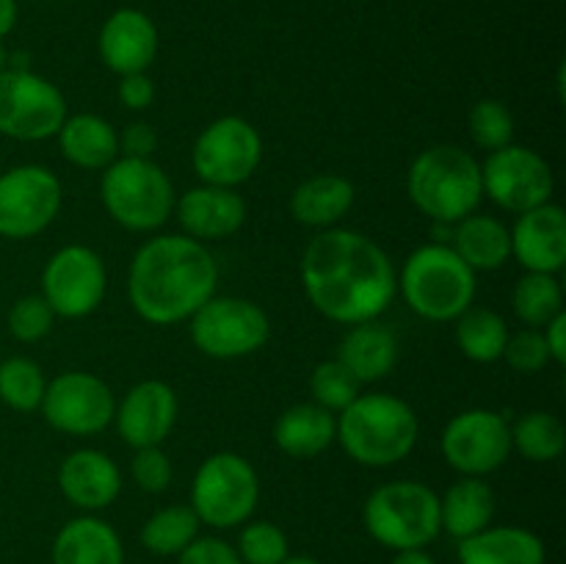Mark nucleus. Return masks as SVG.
Returning <instances> with one entry per match:
<instances>
[{"mask_svg": "<svg viewBox=\"0 0 566 564\" xmlns=\"http://www.w3.org/2000/svg\"><path fill=\"white\" fill-rule=\"evenodd\" d=\"M97 50L103 64L116 75L147 72L158 55V28L142 9H116L99 28Z\"/></svg>", "mask_w": 566, "mask_h": 564, "instance_id": "obj_18", "label": "nucleus"}, {"mask_svg": "<svg viewBox=\"0 0 566 564\" xmlns=\"http://www.w3.org/2000/svg\"><path fill=\"white\" fill-rule=\"evenodd\" d=\"M188 321L193 346L213 359L249 357L271 337L265 310L241 296H210Z\"/></svg>", "mask_w": 566, "mask_h": 564, "instance_id": "obj_9", "label": "nucleus"}, {"mask_svg": "<svg viewBox=\"0 0 566 564\" xmlns=\"http://www.w3.org/2000/svg\"><path fill=\"white\" fill-rule=\"evenodd\" d=\"M119 100L130 111H147L155 103V83L147 72L119 77Z\"/></svg>", "mask_w": 566, "mask_h": 564, "instance_id": "obj_43", "label": "nucleus"}, {"mask_svg": "<svg viewBox=\"0 0 566 564\" xmlns=\"http://www.w3.org/2000/svg\"><path fill=\"white\" fill-rule=\"evenodd\" d=\"M451 249L473 271H495L512 258V232L495 216L470 213L453 224Z\"/></svg>", "mask_w": 566, "mask_h": 564, "instance_id": "obj_29", "label": "nucleus"}, {"mask_svg": "<svg viewBox=\"0 0 566 564\" xmlns=\"http://www.w3.org/2000/svg\"><path fill=\"white\" fill-rule=\"evenodd\" d=\"M512 258L525 271L558 274L566 265V213L562 205L545 202L520 213L512 230Z\"/></svg>", "mask_w": 566, "mask_h": 564, "instance_id": "obj_19", "label": "nucleus"}, {"mask_svg": "<svg viewBox=\"0 0 566 564\" xmlns=\"http://www.w3.org/2000/svg\"><path fill=\"white\" fill-rule=\"evenodd\" d=\"M53 564H125V545L111 523L81 514L55 534Z\"/></svg>", "mask_w": 566, "mask_h": 564, "instance_id": "obj_22", "label": "nucleus"}, {"mask_svg": "<svg viewBox=\"0 0 566 564\" xmlns=\"http://www.w3.org/2000/svg\"><path fill=\"white\" fill-rule=\"evenodd\" d=\"M481 188L497 208L520 216L551 202L556 177L536 149L509 144L481 164Z\"/></svg>", "mask_w": 566, "mask_h": 564, "instance_id": "obj_13", "label": "nucleus"}, {"mask_svg": "<svg viewBox=\"0 0 566 564\" xmlns=\"http://www.w3.org/2000/svg\"><path fill=\"white\" fill-rule=\"evenodd\" d=\"M459 564H545V542L520 525H486L459 540Z\"/></svg>", "mask_w": 566, "mask_h": 564, "instance_id": "obj_23", "label": "nucleus"}, {"mask_svg": "<svg viewBox=\"0 0 566 564\" xmlns=\"http://www.w3.org/2000/svg\"><path fill=\"white\" fill-rule=\"evenodd\" d=\"M354 205L352 180L340 175H315L291 194V216L304 227L329 230Z\"/></svg>", "mask_w": 566, "mask_h": 564, "instance_id": "obj_27", "label": "nucleus"}, {"mask_svg": "<svg viewBox=\"0 0 566 564\" xmlns=\"http://www.w3.org/2000/svg\"><path fill=\"white\" fill-rule=\"evenodd\" d=\"M407 194L415 208L437 224H457L479 210L481 164L462 147L437 144L412 160L407 175Z\"/></svg>", "mask_w": 566, "mask_h": 564, "instance_id": "obj_4", "label": "nucleus"}, {"mask_svg": "<svg viewBox=\"0 0 566 564\" xmlns=\"http://www.w3.org/2000/svg\"><path fill=\"white\" fill-rule=\"evenodd\" d=\"M55 313L44 296H22L9 310V332L22 343H36L53 330Z\"/></svg>", "mask_w": 566, "mask_h": 564, "instance_id": "obj_38", "label": "nucleus"}, {"mask_svg": "<svg viewBox=\"0 0 566 564\" xmlns=\"http://www.w3.org/2000/svg\"><path fill=\"white\" fill-rule=\"evenodd\" d=\"M243 564H282L291 556V545L280 525L271 520H247L235 545Z\"/></svg>", "mask_w": 566, "mask_h": 564, "instance_id": "obj_36", "label": "nucleus"}, {"mask_svg": "<svg viewBox=\"0 0 566 564\" xmlns=\"http://www.w3.org/2000/svg\"><path fill=\"white\" fill-rule=\"evenodd\" d=\"M177 564H243L235 545L221 536H197L186 551L177 556Z\"/></svg>", "mask_w": 566, "mask_h": 564, "instance_id": "obj_41", "label": "nucleus"}, {"mask_svg": "<svg viewBox=\"0 0 566 564\" xmlns=\"http://www.w3.org/2000/svg\"><path fill=\"white\" fill-rule=\"evenodd\" d=\"M260 501L258 470L241 453H210L191 484V509L199 523L227 531L252 520Z\"/></svg>", "mask_w": 566, "mask_h": 564, "instance_id": "obj_8", "label": "nucleus"}, {"mask_svg": "<svg viewBox=\"0 0 566 564\" xmlns=\"http://www.w3.org/2000/svg\"><path fill=\"white\" fill-rule=\"evenodd\" d=\"M282 564H321V562L313 556H287Z\"/></svg>", "mask_w": 566, "mask_h": 564, "instance_id": "obj_47", "label": "nucleus"}, {"mask_svg": "<svg viewBox=\"0 0 566 564\" xmlns=\"http://www.w3.org/2000/svg\"><path fill=\"white\" fill-rule=\"evenodd\" d=\"M108 293V271L92 247L70 243L48 260L42 271V296L61 318H86Z\"/></svg>", "mask_w": 566, "mask_h": 564, "instance_id": "obj_14", "label": "nucleus"}, {"mask_svg": "<svg viewBox=\"0 0 566 564\" xmlns=\"http://www.w3.org/2000/svg\"><path fill=\"white\" fill-rule=\"evenodd\" d=\"M177 221L193 241H224L247 221V202L235 188L197 186L175 202Z\"/></svg>", "mask_w": 566, "mask_h": 564, "instance_id": "obj_20", "label": "nucleus"}, {"mask_svg": "<svg viewBox=\"0 0 566 564\" xmlns=\"http://www.w3.org/2000/svg\"><path fill=\"white\" fill-rule=\"evenodd\" d=\"M512 453V426L495 409H464L442 431V457L462 476L495 473Z\"/></svg>", "mask_w": 566, "mask_h": 564, "instance_id": "obj_16", "label": "nucleus"}, {"mask_svg": "<svg viewBox=\"0 0 566 564\" xmlns=\"http://www.w3.org/2000/svg\"><path fill=\"white\" fill-rule=\"evenodd\" d=\"M475 271L446 243L415 249L398 276V291L426 321H457L475 302Z\"/></svg>", "mask_w": 566, "mask_h": 564, "instance_id": "obj_5", "label": "nucleus"}, {"mask_svg": "<svg viewBox=\"0 0 566 564\" xmlns=\"http://www.w3.org/2000/svg\"><path fill=\"white\" fill-rule=\"evenodd\" d=\"M199 518L191 506H164L144 523L142 545L155 556H180L199 536Z\"/></svg>", "mask_w": 566, "mask_h": 564, "instance_id": "obj_31", "label": "nucleus"}, {"mask_svg": "<svg viewBox=\"0 0 566 564\" xmlns=\"http://www.w3.org/2000/svg\"><path fill=\"white\" fill-rule=\"evenodd\" d=\"M55 136H59L61 155L77 169L103 171L119 155V133L97 114L66 116Z\"/></svg>", "mask_w": 566, "mask_h": 564, "instance_id": "obj_24", "label": "nucleus"}, {"mask_svg": "<svg viewBox=\"0 0 566 564\" xmlns=\"http://www.w3.org/2000/svg\"><path fill=\"white\" fill-rule=\"evenodd\" d=\"M337 437V418L315 401L293 404L274 424V442L293 459H313L324 453Z\"/></svg>", "mask_w": 566, "mask_h": 564, "instance_id": "obj_26", "label": "nucleus"}, {"mask_svg": "<svg viewBox=\"0 0 566 564\" xmlns=\"http://www.w3.org/2000/svg\"><path fill=\"white\" fill-rule=\"evenodd\" d=\"M509 341V326L501 313L470 304L457 318V343L473 363H495L503 357Z\"/></svg>", "mask_w": 566, "mask_h": 564, "instance_id": "obj_30", "label": "nucleus"}, {"mask_svg": "<svg viewBox=\"0 0 566 564\" xmlns=\"http://www.w3.org/2000/svg\"><path fill=\"white\" fill-rule=\"evenodd\" d=\"M514 315L523 321L531 330L551 324L558 313H564V291L556 274H539V271H528L520 276L512 293Z\"/></svg>", "mask_w": 566, "mask_h": 564, "instance_id": "obj_33", "label": "nucleus"}, {"mask_svg": "<svg viewBox=\"0 0 566 564\" xmlns=\"http://www.w3.org/2000/svg\"><path fill=\"white\" fill-rule=\"evenodd\" d=\"M39 409L55 431L72 437H92L111 426L116 398L99 376L86 374V370H66L48 382Z\"/></svg>", "mask_w": 566, "mask_h": 564, "instance_id": "obj_15", "label": "nucleus"}, {"mask_svg": "<svg viewBox=\"0 0 566 564\" xmlns=\"http://www.w3.org/2000/svg\"><path fill=\"white\" fill-rule=\"evenodd\" d=\"M158 149V133L147 122H133L119 133L122 158H153Z\"/></svg>", "mask_w": 566, "mask_h": 564, "instance_id": "obj_42", "label": "nucleus"}, {"mask_svg": "<svg viewBox=\"0 0 566 564\" xmlns=\"http://www.w3.org/2000/svg\"><path fill=\"white\" fill-rule=\"evenodd\" d=\"M390 564H437L434 558L426 553V547H412V551H396Z\"/></svg>", "mask_w": 566, "mask_h": 564, "instance_id": "obj_46", "label": "nucleus"}, {"mask_svg": "<svg viewBox=\"0 0 566 564\" xmlns=\"http://www.w3.org/2000/svg\"><path fill=\"white\" fill-rule=\"evenodd\" d=\"M363 520L368 534L390 551L426 547L440 536V495L423 481H390L370 492Z\"/></svg>", "mask_w": 566, "mask_h": 564, "instance_id": "obj_6", "label": "nucleus"}, {"mask_svg": "<svg viewBox=\"0 0 566 564\" xmlns=\"http://www.w3.org/2000/svg\"><path fill=\"white\" fill-rule=\"evenodd\" d=\"M363 390V382L340 363V359H326L310 376V393L318 407L329 412H343Z\"/></svg>", "mask_w": 566, "mask_h": 564, "instance_id": "obj_35", "label": "nucleus"}, {"mask_svg": "<svg viewBox=\"0 0 566 564\" xmlns=\"http://www.w3.org/2000/svg\"><path fill=\"white\" fill-rule=\"evenodd\" d=\"M545 346L551 352V363H566V313H558L551 324H545Z\"/></svg>", "mask_w": 566, "mask_h": 564, "instance_id": "obj_44", "label": "nucleus"}, {"mask_svg": "<svg viewBox=\"0 0 566 564\" xmlns=\"http://www.w3.org/2000/svg\"><path fill=\"white\" fill-rule=\"evenodd\" d=\"M177 412H180V404L171 385L160 379H144L133 385L116 404L114 420L127 446L149 448L160 446L171 435Z\"/></svg>", "mask_w": 566, "mask_h": 564, "instance_id": "obj_17", "label": "nucleus"}, {"mask_svg": "<svg viewBox=\"0 0 566 564\" xmlns=\"http://www.w3.org/2000/svg\"><path fill=\"white\" fill-rule=\"evenodd\" d=\"M566 448V429L562 418L553 412H525L517 424L512 426V451L523 453L528 462L545 464L556 462Z\"/></svg>", "mask_w": 566, "mask_h": 564, "instance_id": "obj_32", "label": "nucleus"}, {"mask_svg": "<svg viewBox=\"0 0 566 564\" xmlns=\"http://www.w3.org/2000/svg\"><path fill=\"white\" fill-rule=\"evenodd\" d=\"M66 100L59 86L31 70L0 72V136L44 142L61 130Z\"/></svg>", "mask_w": 566, "mask_h": 564, "instance_id": "obj_10", "label": "nucleus"}, {"mask_svg": "<svg viewBox=\"0 0 566 564\" xmlns=\"http://www.w3.org/2000/svg\"><path fill=\"white\" fill-rule=\"evenodd\" d=\"M130 476L138 484V490L153 492V495L164 492L166 487L171 484V462L164 453V448L160 446L136 448L130 462Z\"/></svg>", "mask_w": 566, "mask_h": 564, "instance_id": "obj_40", "label": "nucleus"}, {"mask_svg": "<svg viewBox=\"0 0 566 564\" xmlns=\"http://www.w3.org/2000/svg\"><path fill=\"white\" fill-rule=\"evenodd\" d=\"M59 487L75 509L99 512V509L111 506L119 495V464L97 448H81L61 462Z\"/></svg>", "mask_w": 566, "mask_h": 564, "instance_id": "obj_21", "label": "nucleus"}, {"mask_svg": "<svg viewBox=\"0 0 566 564\" xmlns=\"http://www.w3.org/2000/svg\"><path fill=\"white\" fill-rule=\"evenodd\" d=\"M17 14H20L17 0H0V39L9 36V33L14 31Z\"/></svg>", "mask_w": 566, "mask_h": 564, "instance_id": "obj_45", "label": "nucleus"}, {"mask_svg": "<svg viewBox=\"0 0 566 564\" xmlns=\"http://www.w3.org/2000/svg\"><path fill=\"white\" fill-rule=\"evenodd\" d=\"M468 127H470V138H473L481 149H486V153H495V149L509 147L514 138L512 111L506 108V103L492 97L479 100V103L473 105Z\"/></svg>", "mask_w": 566, "mask_h": 564, "instance_id": "obj_37", "label": "nucleus"}, {"mask_svg": "<svg viewBox=\"0 0 566 564\" xmlns=\"http://www.w3.org/2000/svg\"><path fill=\"white\" fill-rule=\"evenodd\" d=\"M495 490L475 476H464L462 481L448 487L440 498V525L453 540H468L479 534L495 518Z\"/></svg>", "mask_w": 566, "mask_h": 564, "instance_id": "obj_28", "label": "nucleus"}, {"mask_svg": "<svg viewBox=\"0 0 566 564\" xmlns=\"http://www.w3.org/2000/svg\"><path fill=\"white\" fill-rule=\"evenodd\" d=\"M302 285L324 318L354 326L390 307L398 276L379 243L357 230L329 227L304 249Z\"/></svg>", "mask_w": 566, "mask_h": 564, "instance_id": "obj_1", "label": "nucleus"}, {"mask_svg": "<svg viewBox=\"0 0 566 564\" xmlns=\"http://www.w3.org/2000/svg\"><path fill=\"white\" fill-rule=\"evenodd\" d=\"M99 199L111 219L130 232L164 227L177 202L169 175L153 158H116L103 169Z\"/></svg>", "mask_w": 566, "mask_h": 564, "instance_id": "obj_7", "label": "nucleus"}, {"mask_svg": "<svg viewBox=\"0 0 566 564\" xmlns=\"http://www.w3.org/2000/svg\"><path fill=\"white\" fill-rule=\"evenodd\" d=\"M48 379L42 368L28 357H9L0 363V401L17 412H33L42 407Z\"/></svg>", "mask_w": 566, "mask_h": 564, "instance_id": "obj_34", "label": "nucleus"}, {"mask_svg": "<svg viewBox=\"0 0 566 564\" xmlns=\"http://www.w3.org/2000/svg\"><path fill=\"white\" fill-rule=\"evenodd\" d=\"M6 59H9V55H6V48H3V42H0V72L6 70Z\"/></svg>", "mask_w": 566, "mask_h": 564, "instance_id": "obj_48", "label": "nucleus"}, {"mask_svg": "<svg viewBox=\"0 0 566 564\" xmlns=\"http://www.w3.org/2000/svg\"><path fill=\"white\" fill-rule=\"evenodd\" d=\"M420 424L415 409L390 393H359L337 418L343 451L365 468H390L418 446Z\"/></svg>", "mask_w": 566, "mask_h": 564, "instance_id": "obj_3", "label": "nucleus"}, {"mask_svg": "<svg viewBox=\"0 0 566 564\" xmlns=\"http://www.w3.org/2000/svg\"><path fill=\"white\" fill-rule=\"evenodd\" d=\"M503 359L520 374H536L551 363V352L545 346V337L539 330H523L517 335H509Z\"/></svg>", "mask_w": 566, "mask_h": 564, "instance_id": "obj_39", "label": "nucleus"}, {"mask_svg": "<svg viewBox=\"0 0 566 564\" xmlns=\"http://www.w3.org/2000/svg\"><path fill=\"white\" fill-rule=\"evenodd\" d=\"M219 285V265L208 247L188 236H155L133 254L127 296L155 326L188 321Z\"/></svg>", "mask_w": 566, "mask_h": 564, "instance_id": "obj_2", "label": "nucleus"}, {"mask_svg": "<svg viewBox=\"0 0 566 564\" xmlns=\"http://www.w3.org/2000/svg\"><path fill=\"white\" fill-rule=\"evenodd\" d=\"M64 191L48 166L25 164L0 175V236L25 241L48 230L59 216Z\"/></svg>", "mask_w": 566, "mask_h": 564, "instance_id": "obj_12", "label": "nucleus"}, {"mask_svg": "<svg viewBox=\"0 0 566 564\" xmlns=\"http://www.w3.org/2000/svg\"><path fill=\"white\" fill-rule=\"evenodd\" d=\"M363 385L379 382L396 368L398 341L379 321L354 324L337 346V357Z\"/></svg>", "mask_w": 566, "mask_h": 564, "instance_id": "obj_25", "label": "nucleus"}, {"mask_svg": "<svg viewBox=\"0 0 566 564\" xmlns=\"http://www.w3.org/2000/svg\"><path fill=\"white\" fill-rule=\"evenodd\" d=\"M263 138L243 116H221L197 136L191 166L205 186L238 188L258 171Z\"/></svg>", "mask_w": 566, "mask_h": 564, "instance_id": "obj_11", "label": "nucleus"}]
</instances>
